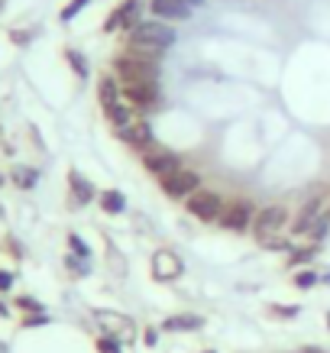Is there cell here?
Instances as JSON below:
<instances>
[{
  "instance_id": "cell-24",
  "label": "cell",
  "mask_w": 330,
  "mask_h": 353,
  "mask_svg": "<svg viewBox=\"0 0 330 353\" xmlns=\"http://www.w3.org/2000/svg\"><path fill=\"white\" fill-rule=\"evenodd\" d=\"M68 246H72V253H78V256H91V250H87L85 240L78 234H68Z\"/></svg>"
},
{
  "instance_id": "cell-27",
  "label": "cell",
  "mask_w": 330,
  "mask_h": 353,
  "mask_svg": "<svg viewBox=\"0 0 330 353\" xmlns=\"http://www.w3.org/2000/svg\"><path fill=\"white\" fill-rule=\"evenodd\" d=\"M314 256V246L311 250H298V253H291V266H301V263H311Z\"/></svg>"
},
{
  "instance_id": "cell-7",
  "label": "cell",
  "mask_w": 330,
  "mask_h": 353,
  "mask_svg": "<svg viewBox=\"0 0 330 353\" xmlns=\"http://www.w3.org/2000/svg\"><path fill=\"white\" fill-rule=\"evenodd\" d=\"M159 185L169 198H192L201 188V175L192 169H178V172H172L169 179H159Z\"/></svg>"
},
{
  "instance_id": "cell-9",
  "label": "cell",
  "mask_w": 330,
  "mask_h": 353,
  "mask_svg": "<svg viewBox=\"0 0 330 353\" xmlns=\"http://www.w3.org/2000/svg\"><path fill=\"white\" fill-rule=\"evenodd\" d=\"M181 272H185V263H181L178 253H172V250H156L152 253V279L156 282H175Z\"/></svg>"
},
{
  "instance_id": "cell-35",
  "label": "cell",
  "mask_w": 330,
  "mask_h": 353,
  "mask_svg": "<svg viewBox=\"0 0 330 353\" xmlns=\"http://www.w3.org/2000/svg\"><path fill=\"white\" fill-rule=\"evenodd\" d=\"M0 7H3V0H0Z\"/></svg>"
},
{
  "instance_id": "cell-10",
  "label": "cell",
  "mask_w": 330,
  "mask_h": 353,
  "mask_svg": "<svg viewBox=\"0 0 330 353\" xmlns=\"http://www.w3.org/2000/svg\"><path fill=\"white\" fill-rule=\"evenodd\" d=\"M256 221V211L249 201H230L224 208V214L217 217V224L224 230H246V227Z\"/></svg>"
},
{
  "instance_id": "cell-12",
  "label": "cell",
  "mask_w": 330,
  "mask_h": 353,
  "mask_svg": "<svg viewBox=\"0 0 330 353\" xmlns=\"http://www.w3.org/2000/svg\"><path fill=\"white\" fill-rule=\"evenodd\" d=\"M94 321L104 327L110 337H117L120 343L133 341V321L123 318V314H114V311H94Z\"/></svg>"
},
{
  "instance_id": "cell-28",
  "label": "cell",
  "mask_w": 330,
  "mask_h": 353,
  "mask_svg": "<svg viewBox=\"0 0 330 353\" xmlns=\"http://www.w3.org/2000/svg\"><path fill=\"white\" fill-rule=\"evenodd\" d=\"M143 343H146V347H156V343H159V331H156V327H149V331L143 334Z\"/></svg>"
},
{
  "instance_id": "cell-22",
  "label": "cell",
  "mask_w": 330,
  "mask_h": 353,
  "mask_svg": "<svg viewBox=\"0 0 330 353\" xmlns=\"http://www.w3.org/2000/svg\"><path fill=\"white\" fill-rule=\"evenodd\" d=\"M97 353H120V341L110 337V334H104V337L97 341Z\"/></svg>"
},
{
  "instance_id": "cell-1",
  "label": "cell",
  "mask_w": 330,
  "mask_h": 353,
  "mask_svg": "<svg viewBox=\"0 0 330 353\" xmlns=\"http://www.w3.org/2000/svg\"><path fill=\"white\" fill-rule=\"evenodd\" d=\"M97 101H101V108H104L107 120H110V127L114 130H123L130 123H136V108L130 104L127 97H123V88L114 75H104L97 81Z\"/></svg>"
},
{
  "instance_id": "cell-4",
  "label": "cell",
  "mask_w": 330,
  "mask_h": 353,
  "mask_svg": "<svg viewBox=\"0 0 330 353\" xmlns=\"http://www.w3.org/2000/svg\"><path fill=\"white\" fill-rule=\"evenodd\" d=\"M185 201H188L192 217H198V221H217L227 208L224 198H220L217 192H207V188H198V192H194L192 198H185Z\"/></svg>"
},
{
  "instance_id": "cell-19",
  "label": "cell",
  "mask_w": 330,
  "mask_h": 353,
  "mask_svg": "<svg viewBox=\"0 0 330 353\" xmlns=\"http://www.w3.org/2000/svg\"><path fill=\"white\" fill-rule=\"evenodd\" d=\"M13 185H20V188H36V182H39V172L30 169V165H17V169L10 172Z\"/></svg>"
},
{
  "instance_id": "cell-31",
  "label": "cell",
  "mask_w": 330,
  "mask_h": 353,
  "mask_svg": "<svg viewBox=\"0 0 330 353\" xmlns=\"http://www.w3.org/2000/svg\"><path fill=\"white\" fill-rule=\"evenodd\" d=\"M181 3H188V7H192V10H194V7H201L204 0H181Z\"/></svg>"
},
{
  "instance_id": "cell-13",
  "label": "cell",
  "mask_w": 330,
  "mask_h": 353,
  "mask_svg": "<svg viewBox=\"0 0 330 353\" xmlns=\"http://www.w3.org/2000/svg\"><path fill=\"white\" fill-rule=\"evenodd\" d=\"M149 13L156 20H165V23L192 20V7L181 3V0H149Z\"/></svg>"
},
{
  "instance_id": "cell-32",
  "label": "cell",
  "mask_w": 330,
  "mask_h": 353,
  "mask_svg": "<svg viewBox=\"0 0 330 353\" xmlns=\"http://www.w3.org/2000/svg\"><path fill=\"white\" fill-rule=\"evenodd\" d=\"M0 318H7V308H3V305H0Z\"/></svg>"
},
{
  "instance_id": "cell-17",
  "label": "cell",
  "mask_w": 330,
  "mask_h": 353,
  "mask_svg": "<svg viewBox=\"0 0 330 353\" xmlns=\"http://www.w3.org/2000/svg\"><path fill=\"white\" fill-rule=\"evenodd\" d=\"M201 324L204 321L198 318V314H175V318H165L162 327H165V331H198Z\"/></svg>"
},
{
  "instance_id": "cell-2",
  "label": "cell",
  "mask_w": 330,
  "mask_h": 353,
  "mask_svg": "<svg viewBox=\"0 0 330 353\" xmlns=\"http://www.w3.org/2000/svg\"><path fill=\"white\" fill-rule=\"evenodd\" d=\"M114 78L120 85H127V81H159V62H146V59H136L130 52H120L114 59Z\"/></svg>"
},
{
  "instance_id": "cell-34",
  "label": "cell",
  "mask_w": 330,
  "mask_h": 353,
  "mask_svg": "<svg viewBox=\"0 0 330 353\" xmlns=\"http://www.w3.org/2000/svg\"><path fill=\"white\" fill-rule=\"evenodd\" d=\"M327 327H330V311H327Z\"/></svg>"
},
{
  "instance_id": "cell-5",
  "label": "cell",
  "mask_w": 330,
  "mask_h": 353,
  "mask_svg": "<svg viewBox=\"0 0 330 353\" xmlns=\"http://www.w3.org/2000/svg\"><path fill=\"white\" fill-rule=\"evenodd\" d=\"M288 224V211L282 204H269L262 211H256V221H253V234L259 240H269V236L282 234V227Z\"/></svg>"
},
{
  "instance_id": "cell-23",
  "label": "cell",
  "mask_w": 330,
  "mask_h": 353,
  "mask_svg": "<svg viewBox=\"0 0 330 353\" xmlns=\"http://www.w3.org/2000/svg\"><path fill=\"white\" fill-rule=\"evenodd\" d=\"M269 311H272L276 318H295V314H301L298 305H269Z\"/></svg>"
},
{
  "instance_id": "cell-20",
  "label": "cell",
  "mask_w": 330,
  "mask_h": 353,
  "mask_svg": "<svg viewBox=\"0 0 330 353\" xmlns=\"http://www.w3.org/2000/svg\"><path fill=\"white\" fill-rule=\"evenodd\" d=\"M65 59H68V65H72V72L78 78H87V59L78 49H65Z\"/></svg>"
},
{
  "instance_id": "cell-8",
  "label": "cell",
  "mask_w": 330,
  "mask_h": 353,
  "mask_svg": "<svg viewBox=\"0 0 330 353\" xmlns=\"http://www.w3.org/2000/svg\"><path fill=\"white\" fill-rule=\"evenodd\" d=\"M127 39H149V43H159V46H165V49H169V46L178 39V36H175V30H172V23L156 20V17H152V20H143V23H139V26L130 32Z\"/></svg>"
},
{
  "instance_id": "cell-26",
  "label": "cell",
  "mask_w": 330,
  "mask_h": 353,
  "mask_svg": "<svg viewBox=\"0 0 330 353\" xmlns=\"http://www.w3.org/2000/svg\"><path fill=\"white\" fill-rule=\"evenodd\" d=\"M13 46H30L32 43V30H10Z\"/></svg>"
},
{
  "instance_id": "cell-36",
  "label": "cell",
  "mask_w": 330,
  "mask_h": 353,
  "mask_svg": "<svg viewBox=\"0 0 330 353\" xmlns=\"http://www.w3.org/2000/svg\"><path fill=\"white\" fill-rule=\"evenodd\" d=\"M0 182H3V179H0Z\"/></svg>"
},
{
  "instance_id": "cell-29",
  "label": "cell",
  "mask_w": 330,
  "mask_h": 353,
  "mask_svg": "<svg viewBox=\"0 0 330 353\" xmlns=\"http://www.w3.org/2000/svg\"><path fill=\"white\" fill-rule=\"evenodd\" d=\"M262 243H266V250H288V240H276V236H269Z\"/></svg>"
},
{
  "instance_id": "cell-15",
  "label": "cell",
  "mask_w": 330,
  "mask_h": 353,
  "mask_svg": "<svg viewBox=\"0 0 330 353\" xmlns=\"http://www.w3.org/2000/svg\"><path fill=\"white\" fill-rule=\"evenodd\" d=\"M68 188H72V204H78V208H81V204H87V201H94V185L87 182L85 175H81V172H68Z\"/></svg>"
},
{
  "instance_id": "cell-14",
  "label": "cell",
  "mask_w": 330,
  "mask_h": 353,
  "mask_svg": "<svg viewBox=\"0 0 330 353\" xmlns=\"http://www.w3.org/2000/svg\"><path fill=\"white\" fill-rule=\"evenodd\" d=\"M117 137L123 139L127 146L139 150V152H146L152 146V130H149V123H146V120H136V123H130V127L117 130Z\"/></svg>"
},
{
  "instance_id": "cell-18",
  "label": "cell",
  "mask_w": 330,
  "mask_h": 353,
  "mask_svg": "<svg viewBox=\"0 0 330 353\" xmlns=\"http://www.w3.org/2000/svg\"><path fill=\"white\" fill-rule=\"evenodd\" d=\"M101 208H104L107 214H123V211H127V198L120 192H114V188H110V192H101Z\"/></svg>"
},
{
  "instance_id": "cell-3",
  "label": "cell",
  "mask_w": 330,
  "mask_h": 353,
  "mask_svg": "<svg viewBox=\"0 0 330 353\" xmlns=\"http://www.w3.org/2000/svg\"><path fill=\"white\" fill-rule=\"evenodd\" d=\"M139 10H143V0H120L117 3V10L107 17V23H104V30L107 32H123V36H130V32L136 30L139 23Z\"/></svg>"
},
{
  "instance_id": "cell-6",
  "label": "cell",
  "mask_w": 330,
  "mask_h": 353,
  "mask_svg": "<svg viewBox=\"0 0 330 353\" xmlns=\"http://www.w3.org/2000/svg\"><path fill=\"white\" fill-rule=\"evenodd\" d=\"M143 165H146V172H152L156 179H169L172 172L185 169V165H181V159L175 156V152L162 150V146H156V143H152L149 150L143 152Z\"/></svg>"
},
{
  "instance_id": "cell-30",
  "label": "cell",
  "mask_w": 330,
  "mask_h": 353,
  "mask_svg": "<svg viewBox=\"0 0 330 353\" xmlns=\"http://www.w3.org/2000/svg\"><path fill=\"white\" fill-rule=\"evenodd\" d=\"M13 285V276L10 272H0V292H7Z\"/></svg>"
},
{
  "instance_id": "cell-25",
  "label": "cell",
  "mask_w": 330,
  "mask_h": 353,
  "mask_svg": "<svg viewBox=\"0 0 330 353\" xmlns=\"http://www.w3.org/2000/svg\"><path fill=\"white\" fill-rule=\"evenodd\" d=\"M314 282H318V272H298V276H295V285H298V289H311V285H314Z\"/></svg>"
},
{
  "instance_id": "cell-33",
  "label": "cell",
  "mask_w": 330,
  "mask_h": 353,
  "mask_svg": "<svg viewBox=\"0 0 330 353\" xmlns=\"http://www.w3.org/2000/svg\"><path fill=\"white\" fill-rule=\"evenodd\" d=\"M0 353H7V347H3V343H0Z\"/></svg>"
},
{
  "instance_id": "cell-16",
  "label": "cell",
  "mask_w": 330,
  "mask_h": 353,
  "mask_svg": "<svg viewBox=\"0 0 330 353\" xmlns=\"http://www.w3.org/2000/svg\"><path fill=\"white\" fill-rule=\"evenodd\" d=\"M120 52H130V55H136V59H146V62H159L162 55H165V46L149 43V39H130Z\"/></svg>"
},
{
  "instance_id": "cell-21",
  "label": "cell",
  "mask_w": 330,
  "mask_h": 353,
  "mask_svg": "<svg viewBox=\"0 0 330 353\" xmlns=\"http://www.w3.org/2000/svg\"><path fill=\"white\" fill-rule=\"evenodd\" d=\"M87 7V0H68V3H65L62 7V13H59V17H62V23H72L78 17V13L85 10Z\"/></svg>"
},
{
  "instance_id": "cell-11",
  "label": "cell",
  "mask_w": 330,
  "mask_h": 353,
  "mask_svg": "<svg viewBox=\"0 0 330 353\" xmlns=\"http://www.w3.org/2000/svg\"><path fill=\"white\" fill-rule=\"evenodd\" d=\"M123 88V97H127L133 108H152L159 101V81H127Z\"/></svg>"
}]
</instances>
